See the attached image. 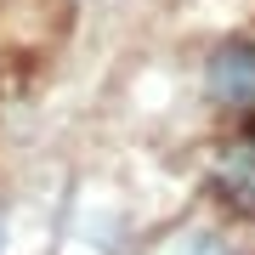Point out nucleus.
Instances as JSON below:
<instances>
[{
    "label": "nucleus",
    "mask_w": 255,
    "mask_h": 255,
    "mask_svg": "<svg viewBox=\"0 0 255 255\" xmlns=\"http://www.w3.org/2000/svg\"><path fill=\"white\" fill-rule=\"evenodd\" d=\"M204 91L221 108H255V46L250 40H227L204 63Z\"/></svg>",
    "instance_id": "nucleus-1"
},
{
    "label": "nucleus",
    "mask_w": 255,
    "mask_h": 255,
    "mask_svg": "<svg viewBox=\"0 0 255 255\" xmlns=\"http://www.w3.org/2000/svg\"><path fill=\"white\" fill-rule=\"evenodd\" d=\"M216 193H221L233 210L255 216V142H238V147L221 153V164H216Z\"/></svg>",
    "instance_id": "nucleus-2"
},
{
    "label": "nucleus",
    "mask_w": 255,
    "mask_h": 255,
    "mask_svg": "<svg viewBox=\"0 0 255 255\" xmlns=\"http://www.w3.org/2000/svg\"><path fill=\"white\" fill-rule=\"evenodd\" d=\"M182 255H238L227 238H216V233H199V238H187V250Z\"/></svg>",
    "instance_id": "nucleus-3"
},
{
    "label": "nucleus",
    "mask_w": 255,
    "mask_h": 255,
    "mask_svg": "<svg viewBox=\"0 0 255 255\" xmlns=\"http://www.w3.org/2000/svg\"><path fill=\"white\" fill-rule=\"evenodd\" d=\"M0 250H6V210H0Z\"/></svg>",
    "instance_id": "nucleus-4"
}]
</instances>
